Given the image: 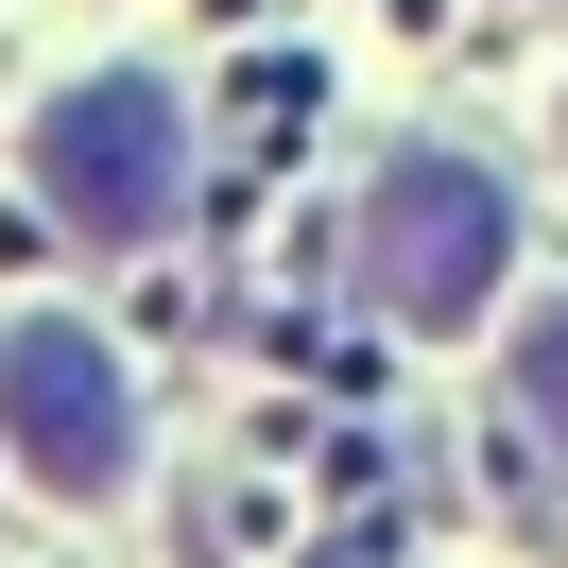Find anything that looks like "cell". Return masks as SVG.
Returning <instances> with one entry per match:
<instances>
[{
    "mask_svg": "<svg viewBox=\"0 0 568 568\" xmlns=\"http://www.w3.org/2000/svg\"><path fill=\"white\" fill-rule=\"evenodd\" d=\"M499 258H517V207H499V173H465V155H414V173H379V311L396 327H465L499 293Z\"/></svg>",
    "mask_w": 568,
    "mask_h": 568,
    "instance_id": "obj_2",
    "label": "cell"
},
{
    "mask_svg": "<svg viewBox=\"0 0 568 568\" xmlns=\"http://www.w3.org/2000/svg\"><path fill=\"white\" fill-rule=\"evenodd\" d=\"M36 190H52V224H87V242H155V224H173V87L155 70L70 87V104L36 121Z\"/></svg>",
    "mask_w": 568,
    "mask_h": 568,
    "instance_id": "obj_1",
    "label": "cell"
},
{
    "mask_svg": "<svg viewBox=\"0 0 568 568\" xmlns=\"http://www.w3.org/2000/svg\"><path fill=\"white\" fill-rule=\"evenodd\" d=\"M0 430H18V465H36L52 499H104L121 483V362L87 345L70 311H36V327H0Z\"/></svg>",
    "mask_w": 568,
    "mask_h": 568,
    "instance_id": "obj_3",
    "label": "cell"
},
{
    "mask_svg": "<svg viewBox=\"0 0 568 568\" xmlns=\"http://www.w3.org/2000/svg\"><path fill=\"white\" fill-rule=\"evenodd\" d=\"M517 396H534V430H551V448H568V311H551V327H534V345H517Z\"/></svg>",
    "mask_w": 568,
    "mask_h": 568,
    "instance_id": "obj_4",
    "label": "cell"
}]
</instances>
